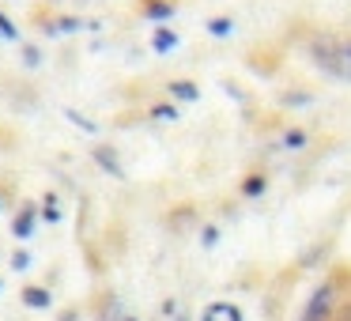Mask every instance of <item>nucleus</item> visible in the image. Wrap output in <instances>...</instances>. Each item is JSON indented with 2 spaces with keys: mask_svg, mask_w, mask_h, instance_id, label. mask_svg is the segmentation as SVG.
Returning <instances> with one entry per match:
<instances>
[{
  "mask_svg": "<svg viewBox=\"0 0 351 321\" xmlns=\"http://www.w3.org/2000/svg\"><path fill=\"white\" fill-rule=\"evenodd\" d=\"M313 61L321 64V69H328L332 76H343L351 80V42L348 38H321L313 42Z\"/></svg>",
  "mask_w": 351,
  "mask_h": 321,
  "instance_id": "1",
  "label": "nucleus"
},
{
  "mask_svg": "<svg viewBox=\"0 0 351 321\" xmlns=\"http://www.w3.org/2000/svg\"><path fill=\"white\" fill-rule=\"evenodd\" d=\"M328 306H332V287L313 295V302H310V310H306L302 321H328Z\"/></svg>",
  "mask_w": 351,
  "mask_h": 321,
  "instance_id": "2",
  "label": "nucleus"
},
{
  "mask_svg": "<svg viewBox=\"0 0 351 321\" xmlns=\"http://www.w3.org/2000/svg\"><path fill=\"white\" fill-rule=\"evenodd\" d=\"M204 321H242V313H238V306L230 302H215L204 310Z\"/></svg>",
  "mask_w": 351,
  "mask_h": 321,
  "instance_id": "3",
  "label": "nucleus"
},
{
  "mask_svg": "<svg viewBox=\"0 0 351 321\" xmlns=\"http://www.w3.org/2000/svg\"><path fill=\"white\" fill-rule=\"evenodd\" d=\"M23 302L27 306H34V310H46L53 298H49V291L46 287H23Z\"/></svg>",
  "mask_w": 351,
  "mask_h": 321,
  "instance_id": "4",
  "label": "nucleus"
},
{
  "mask_svg": "<svg viewBox=\"0 0 351 321\" xmlns=\"http://www.w3.org/2000/svg\"><path fill=\"white\" fill-rule=\"evenodd\" d=\"M31 227H34V204H27L16 219V238H31Z\"/></svg>",
  "mask_w": 351,
  "mask_h": 321,
  "instance_id": "5",
  "label": "nucleus"
},
{
  "mask_svg": "<svg viewBox=\"0 0 351 321\" xmlns=\"http://www.w3.org/2000/svg\"><path fill=\"white\" fill-rule=\"evenodd\" d=\"M174 95H178V99H197V91H193V84H174Z\"/></svg>",
  "mask_w": 351,
  "mask_h": 321,
  "instance_id": "6",
  "label": "nucleus"
},
{
  "mask_svg": "<svg viewBox=\"0 0 351 321\" xmlns=\"http://www.w3.org/2000/svg\"><path fill=\"white\" fill-rule=\"evenodd\" d=\"M12 265H16V268H19V272H23V268H27V265H31V253H27V250H19V253H16V257H12Z\"/></svg>",
  "mask_w": 351,
  "mask_h": 321,
  "instance_id": "7",
  "label": "nucleus"
},
{
  "mask_svg": "<svg viewBox=\"0 0 351 321\" xmlns=\"http://www.w3.org/2000/svg\"><path fill=\"white\" fill-rule=\"evenodd\" d=\"M230 31V23H227V19H219V23H212V34H227Z\"/></svg>",
  "mask_w": 351,
  "mask_h": 321,
  "instance_id": "8",
  "label": "nucleus"
},
{
  "mask_svg": "<svg viewBox=\"0 0 351 321\" xmlns=\"http://www.w3.org/2000/svg\"><path fill=\"white\" fill-rule=\"evenodd\" d=\"M61 321H76V310H69V313H61Z\"/></svg>",
  "mask_w": 351,
  "mask_h": 321,
  "instance_id": "9",
  "label": "nucleus"
},
{
  "mask_svg": "<svg viewBox=\"0 0 351 321\" xmlns=\"http://www.w3.org/2000/svg\"><path fill=\"white\" fill-rule=\"evenodd\" d=\"M125 321H136V318H125Z\"/></svg>",
  "mask_w": 351,
  "mask_h": 321,
  "instance_id": "10",
  "label": "nucleus"
}]
</instances>
